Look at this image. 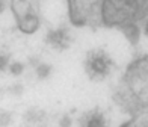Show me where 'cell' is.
I'll return each mask as SVG.
<instances>
[{"label": "cell", "instance_id": "obj_1", "mask_svg": "<svg viewBox=\"0 0 148 127\" xmlns=\"http://www.w3.org/2000/svg\"><path fill=\"white\" fill-rule=\"evenodd\" d=\"M85 67H86V73L89 74L91 79L100 80L109 76V73L113 67V61L104 50L97 49V50H91L88 53Z\"/></svg>", "mask_w": 148, "mask_h": 127}, {"label": "cell", "instance_id": "obj_2", "mask_svg": "<svg viewBox=\"0 0 148 127\" xmlns=\"http://www.w3.org/2000/svg\"><path fill=\"white\" fill-rule=\"evenodd\" d=\"M36 3H38V0H14L12 2V8H14V12L17 14V18L21 20L26 17L38 15Z\"/></svg>", "mask_w": 148, "mask_h": 127}, {"label": "cell", "instance_id": "obj_3", "mask_svg": "<svg viewBox=\"0 0 148 127\" xmlns=\"http://www.w3.org/2000/svg\"><path fill=\"white\" fill-rule=\"evenodd\" d=\"M79 124H80V127H109L106 118H104V113L100 112L98 109L83 113Z\"/></svg>", "mask_w": 148, "mask_h": 127}, {"label": "cell", "instance_id": "obj_4", "mask_svg": "<svg viewBox=\"0 0 148 127\" xmlns=\"http://www.w3.org/2000/svg\"><path fill=\"white\" fill-rule=\"evenodd\" d=\"M47 43H50L53 47L64 50L68 47V33L65 29H58V30H50L47 35Z\"/></svg>", "mask_w": 148, "mask_h": 127}, {"label": "cell", "instance_id": "obj_5", "mask_svg": "<svg viewBox=\"0 0 148 127\" xmlns=\"http://www.w3.org/2000/svg\"><path fill=\"white\" fill-rule=\"evenodd\" d=\"M121 30L124 32V35L132 44H136L139 41L140 30H139V26H136V23H127L124 26H121Z\"/></svg>", "mask_w": 148, "mask_h": 127}, {"label": "cell", "instance_id": "obj_6", "mask_svg": "<svg viewBox=\"0 0 148 127\" xmlns=\"http://www.w3.org/2000/svg\"><path fill=\"white\" fill-rule=\"evenodd\" d=\"M121 127H148V123H147V113H144L142 117H140V115L134 117L132 121L124 123Z\"/></svg>", "mask_w": 148, "mask_h": 127}, {"label": "cell", "instance_id": "obj_7", "mask_svg": "<svg viewBox=\"0 0 148 127\" xmlns=\"http://www.w3.org/2000/svg\"><path fill=\"white\" fill-rule=\"evenodd\" d=\"M51 73V65L49 64H41L36 67V76L38 79H47Z\"/></svg>", "mask_w": 148, "mask_h": 127}, {"label": "cell", "instance_id": "obj_8", "mask_svg": "<svg viewBox=\"0 0 148 127\" xmlns=\"http://www.w3.org/2000/svg\"><path fill=\"white\" fill-rule=\"evenodd\" d=\"M44 113L41 111H36V109H29L27 113H26V119L27 121H39L42 118Z\"/></svg>", "mask_w": 148, "mask_h": 127}, {"label": "cell", "instance_id": "obj_9", "mask_svg": "<svg viewBox=\"0 0 148 127\" xmlns=\"http://www.w3.org/2000/svg\"><path fill=\"white\" fill-rule=\"evenodd\" d=\"M23 70H24V65L20 64V62H12L9 65V71H11V74H14V76H20L23 73Z\"/></svg>", "mask_w": 148, "mask_h": 127}, {"label": "cell", "instance_id": "obj_10", "mask_svg": "<svg viewBox=\"0 0 148 127\" xmlns=\"http://www.w3.org/2000/svg\"><path fill=\"white\" fill-rule=\"evenodd\" d=\"M12 119V115L6 111H0V127H6Z\"/></svg>", "mask_w": 148, "mask_h": 127}, {"label": "cell", "instance_id": "obj_11", "mask_svg": "<svg viewBox=\"0 0 148 127\" xmlns=\"http://www.w3.org/2000/svg\"><path fill=\"white\" fill-rule=\"evenodd\" d=\"M8 67V56L5 53H0V71H5Z\"/></svg>", "mask_w": 148, "mask_h": 127}, {"label": "cell", "instance_id": "obj_12", "mask_svg": "<svg viewBox=\"0 0 148 127\" xmlns=\"http://www.w3.org/2000/svg\"><path fill=\"white\" fill-rule=\"evenodd\" d=\"M59 126L60 127H71V118L68 115H64L59 121Z\"/></svg>", "mask_w": 148, "mask_h": 127}, {"label": "cell", "instance_id": "obj_13", "mask_svg": "<svg viewBox=\"0 0 148 127\" xmlns=\"http://www.w3.org/2000/svg\"><path fill=\"white\" fill-rule=\"evenodd\" d=\"M11 92H14L15 95H20V94H21V92H23V88H21V85H14V86H12V88H11Z\"/></svg>", "mask_w": 148, "mask_h": 127}, {"label": "cell", "instance_id": "obj_14", "mask_svg": "<svg viewBox=\"0 0 148 127\" xmlns=\"http://www.w3.org/2000/svg\"><path fill=\"white\" fill-rule=\"evenodd\" d=\"M5 9H6V2L5 0H0V14H3Z\"/></svg>", "mask_w": 148, "mask_h": 127}, {"label": "cell", "instance_id": "obj_15", "mask_svg": "<svg viewBox=\"0 0 148 127\" xmlns=\"http://www.w3.org/2000/svg\"><path fill=\"white\" fill-rule=\"evenodd\" d=\"M30 65H38V58H30Z\"/></svg>", "mask_w": 148, "mask_h": 127}]
</instances>
